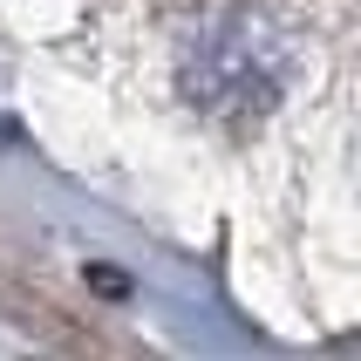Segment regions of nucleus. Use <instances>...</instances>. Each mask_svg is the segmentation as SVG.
I'll use <instances>...</instances> for the list:
<instances>
[{
	"label": "nucleus",
	"instance_id": "nucleus-1",
	"mask_svg": "<svg viewBox=\"0 0 361 361\" xmlns=\"http://www.w3.org/2000/svg\"><path fill=\"white\" fill-rule=\"evenodd\" d=\"M178 82L204 116L252 123L286 96V82H293V41L259 7H219V14H204L184 35Z\"/></svg>",
	"mask_w": 361,
	"mask_h": 361
}]
</instances>
